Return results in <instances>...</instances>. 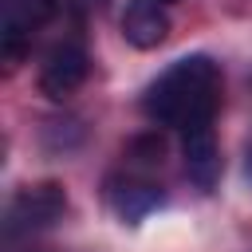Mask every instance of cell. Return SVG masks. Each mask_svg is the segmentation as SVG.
Returning <instances> with one entry per match:
<instances>
[{
	"mask_svg": "<svg viewBox=\"0 0 252 252\" xmlns=\"http://www.w3.org/2000/svg\"><path fill=\"white\" fill-rule=\"evenodd\" d=\"M220 106V67L209 55H185L169 63L142 94V110L158 126H193L213 122Z\"/></svg>",
	"mask_w": 252,
	"mask_h": 252,
	"instance_id": "6da1fadb",
	"label": "cell"
},
{
	"mask_svg": "<svg viewBox=\"0 0 252 252\" xmlns=\"http://www.w3.org/2000/svg\"><path fill=\"white\" fill-rule=\"evenodd\" d=\"M67 213V193L59 181H39V185H28L20 189L12 201H8V236L16 232H39V228H51L55 220H63Z\"/></svg>",
	"mask_w": 252,
	"mask_h": 252,
	"instance_id": "7a4b0ae2",
	"label": "cell"
},
{
	"mask_svg": "<svg viewBox=\"0 0 252 252\" xmlns=\"http://www.w3.org/2000/svg\"><path fill=\"white\" fill-rule=\"evenodd\" d=\"M87 71H91L87 51H83L79 43H59V47L47 51V59H43V67H39V91L59 102V98H67L71 91L83 87Z\"/></svg>",
	"mask_w": 252,
	"mask_h": 252,
	"instance_id": "3957f363",
	"label": "cell"
},
{
	"mask_svg": "<svg viewBox=\"0 0 252 252\" xmlns=\"http://www.w3.org/2000/svg\"><path fill=\"white\" fill-rule=\"evenodd\" d=\"M51 16H55V0H8L4 4V32H0L4 55L8 59H20L24 47L32 43V35Z\"/></svg>",
	"mask_w": 252,
	"mask_h": 252,
	"instance_id": "277c9868",
	"label": "cell"
},
{
	"mask_svg": "<svg viewBox=\"0 0 252 252\" xmlns=\"http://www.w3.org/2000/svg\"><path fill=\"white\" fill-rule=\"evenodd\" d=\"M181 154H185V173L197 189H213L220 177V150L213 138V122H193L181 130Z\"/></svg>",
	"mask_w": 252,
	"mask_h": 252,
	"instance_id": "5b68a950",
	"label": "cell"
},
{
	"mask_svg": "<svg viewBox=\"0 0 252 252\" xmlns=\"http://www.w3.org/2000/svg\"><path fill=\"white\" fill-rule=\"evenodd\" d=\"M161 201H165L161 189L150 185V181H134V177H110L106 181V205L122 220H130V224H138L142 217H150Z\"/></svg>",
	"mask_w": 252,
	"mask_h": 252,
	"instance_id": "8992f818",
	"label": "cell"
},
{
	"mask_svg": "<svg viewBox=\"0 0 252 252\" xmlns=\"http://www.w3.org/2000/svg\"><path fill=\"white\" fill-rule=\"evenodd\" d=\"M122 35H126V43L138 47V51L158 47V43L169 35V16H165V8L154 4V0H130V4H126V16H122Z\"/></svg>",
	"mask_w": 252,
	"mask_h": 252,
	"instance_id": "52a82bcc",
	"label": "cell"
},
{
	"mask_svg": "<svg viewBox=\"0 0 252 252\" xmlns=\"http://www.w3.org/2000/svg\"><path fill=\"white\" fill-rule=\"evenodd\" d=\"M130 154H142V158H138L142 165H150V161H161V138H138V142L130 146Z\"/></svg>",
	"mask_w": 252,
	"mask_h": 252,
	"instance_id": "ba28073f",
	"label": "cell"
},
{
	"mask_svg": "<svg viewBox=\"0 0 252 252\" xmlns=\"http://www.w3.org/2000/svg\"><path fill=\"white\" fill-rule=\"evenodd\" d=\"M244 173L252 177V142H248V161H244Z\"/></svg>",
	"mask_w": 252,
	"mask_h": 252,
	"instance_id": "9c48e42d",
	"label": "cell"
},
{
	"mask_svg": "<svg viewBox=\"0 0 252 252\" xmlns=\"http://www.w3.org/2000/svg\"><path fill=\"white\" fill-rule=\"evenodd\" d=\"M154 4H161V8H169V4H177V0H154Z\"/></svg>",
	"mask_w": 252,
	"mask_h": 252,
	"instance_id": "30bf717a",
	"label": "cell"
}]
</instances>
